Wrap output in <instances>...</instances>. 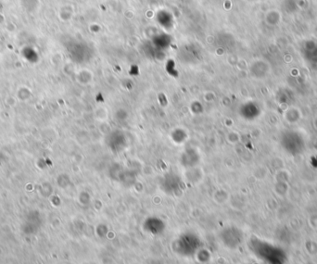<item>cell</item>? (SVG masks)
Here are the masks:
<instances>
[{
	"instance_id": "obj_2",
	"label": "cell",
	"mask_w": 317,
	"mask_h": 264,
	"mask_svg": "<svg viewBox=\"0 0 317 264\" xmlns=\"http://www.w3.org/2000/svg\"><path fill=\"white\" fill-rule=\"evenodd\" d=\"M280 144L282 148L292 156H298L305 150V139L303 135L293 130L282 134Z\"/></svg>"
},
{
	"instance_id": "obj_1",
	"label": "cell",
	"mask_w": 317,
	"mask_h": 264,
	"mask_svg": "<svg viewBox=\"0 0 317 264\" xmlns=\"http://www.w3.org/2000/svg\"><path fill=\"white\" fill-rule=\"evenodd\" d=\"M252 249L258 258L266 264H287V254L280 246L265 241L255 240L252 244Z\"/></svg>"
}]
</instances>
